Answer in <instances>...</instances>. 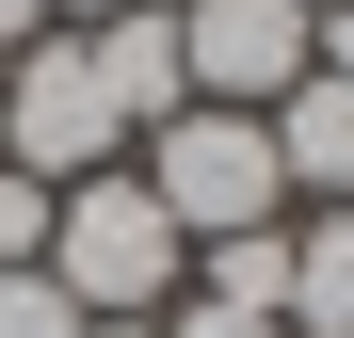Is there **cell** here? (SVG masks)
I'll return each mask as SVG.
<instances>
[{"instance_id": "cell-1", "label": "cell", "mask_w": 354, "mask_h": 338, "mask_svg": "<svg viewBox=\"0 0 354 338\" xmlns=\"http://www.w3.org/2000/svg\"><path fill=\"white\" fill-rule=\"evenodd\" d=\"M48 290H65L81 322H161L177 290H194V242H177V209L129 178V161H97V178L48 194Z\"/></svg>"}, {"instance_id": "cell-2", "label": "cell", "mask_w": 354, "mask_h": 338, "mask_svg": "<svg viewBox=\"0 0 354 338\" xmlns=\"http://www.w3.org/2000/svg\"><path fill=\"white\" fill-rule=\"evenodd\" d=\"M129 178L177 209V242H242V225H290V178H274V129L258 113H225V97H194V113H161V129L129 145Z\"/></svg>"}, {"instance_id": "cell-3", "label": "cell", "mask_w": 354, "mask_h": 338, "mask_svg": "<svg viewBox=\"0 0 354 338\" xmlns=\"http://www.w3.org/2000/svg\"><path fill=\"white\" fill-rule=\"evenodd\" d=\"M0 161L17 178H97V161H129V113H113V81H97V48L81 32H32L17 65H0Z\"/></svg>"}, {"instance_id": "cell-4", "label": "cell", "mask_w": 354, "mask_h": 338, "mask_svg": "<svg viewBox=\"0 0 354 338\" xmlns=\"http://www.w3.org/2000/svg\"><path fill=\"white\" fill-rule=\"evenodd\" d=\"M161 17H177L194 97H225V113H274L306 81V0H161Z\"/></svg>"}, {"instance_id": "cell-5", "label": "cell", "mask_w": 354, "mask_h": 338, "mask_svg": "<svg viewBox=\"0 0 354 338\" xmlns=\"http://www.w3.org/2000/svg\"><path fill=\"white\" fill-rule=\"evenodd\" d=\"M258 129H274V178L306 194V209H354V81H322V65H306Z\"/></svg>"}, {"instance_id": "cell-6", "label": "cell", "mask_w": 354, "mask_h": 338, "mask_svg": "<svg viewBox=\"0 0 354 338\" xmlns=\"http://www.w3.org/2000/svg\"><path fill=\"white\" fill-rule=\"evenodd\" d=\"M81 48H97V81H113V113H129V145L161 129V113H194V65H177V17H161V0H129V17H97Z\"/></svg>"}, {"instance_id": "cell-7", "label": "cell", "mask_w": 354, "mask_h": 338, "mask_svg": "<svg viewBox=\"0 0 354 338\" xmlns=\"http://www.w3.org/2000/svg\"><path fill=\"white\" fill-rule=\"evenodd\" d=\"M290 338H354V209H306L290 225Z\"/></svg>"}, {"instance_id": "cell-8", "label": "cell", "mask_w": 354, "mask_h": 338, "mask_svg": "<svg viewBox=\"0 0 354 338\" xmlns=\"http://www.w3.org/2000/svg\"><path fill=\"white\" fill-rule=\"evenodd\" d=\"M194 306H290V225H242V242H194Z\"/></svg>"}, {"instance_id": "cell-9", "label": "cell", "mask_w": 354, "mask_h": 338, "mask_svg": "<svg viewBox=\"0 0 354 338\" xmlns=\"http://www.w3.org/2000/svg\"><path fill=\"white\" fill-rule=\"evenodd\" d=\"M0 338H81V306L48 290V258H17V274H0Z\"/></svg>"}, {"instance_id": "cell-10", "label": "cell", "mask_w": 354, "mask_h": 338, "mask_svg": "<svg viewBox=\"0 0 354 338\" xmlns=\"http://www.w3.org/2000/svg\"><path fill=\"white\" fill-rule=\"evenodd\" d=\"M17 258H48V178L0 161V274H17Z\"/></svg>"}, {"instance_id": "cell-11", "label": "cell", "mask_w": 354, "mask_h": 338, "mask_svg": "<svg viewBox=\"0 0 354 338\" xmlns=\"http://www.w3.org/2000/svg\"><path fill=\"white\" fill-rule=\"evenodd\" d=\"M161 338H290V322H258V306H194V290H177V306H161Z\"/></svg>"}, {"instance_id": "cell-12", "label": "cell", "mask_w": 354, "mask_h": 338, "mask_svg": "<svg viewBox=\"0 0 354 338\" xmlns=\"http://www.w3.org/2000/svg\"><path fill=\"white\" fill-rule=\"evenodd\" d=\"M32 32H48V0H0V65H17V48H32Z\"/></svg>"}, {"instance_id": "cell-13", "label": "cell", "mask_w": 354, "mask_h": 338, "mask_svg": "<svg viewBox=\"0 0 354 338\" xmlns=\"http://www.w3.org/2000/svg\"><path fill=\"white\" fill-rule=\"evenodd\" d=\"M97 17H129V0H48V32H97Z\"/></svg>"}, {"instance_id": "cell-14", "label": "cell", "mask_w": 354, "mask_h": 338, "mask_svg": "<svg viewBox=\"0 0 354 338\" xmlns=\"http://www.w3.org/2000/svg\"><path fill=\"white\" fill-rule=\"evenodd\" d=\"M81 338H161V322H81Z\"/></svg>"}]
</instances>
